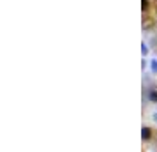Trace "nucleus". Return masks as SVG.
Listing matches in <instances>:
<instances>
[{
	"mask_svg": "<svg viewBox=\"0 0 157 152\" xmlns=\"http://www.w3.org/2000/svg\"><path fill=\"white\" fill-rule=\"evenodd\" d=\"M141 152H157V131L154 127H143V150Z\"/></svg>",
	"mask_w": 157,
	"mask_h": 152,
	"instance_id": "obj_1",
	"label": "nucleus"
},
{
	"mask_svg": "<svg viewBox=\"0 0 157 152\" xmlns=\"http://www.w3.org/2000/svg\"><path fill=\"white\" fill-rule=\"evenodd\" d=\"M141 11H143V14H148V11H150L148 0H141Z\"/></svg>",
	"mask_w": 157,
	"mask_h": 152,
	"instance_id": "obj_2",
	"label": "nucleus"
},
{
	"mask_svg": "<svg viewBox=\"0 0 157 152\" xmlns=\"http://www.w3.org/2000/svg\"><path fill=\"white\" fill-rule=\"evenodd\" d=\"M141 53H143V55H147V53H148V46H147V43L141 44Z\"/></svg>",
	"mask_w": 157,
	"mask_h": 152,
	"instance_id": "obj_3",
	"label": "nucleus"
},
{
	"mask_svg": "<svg viewBox=\"0 0 157 152\" xmlns=\"http://www.w3.org/2000/svg\"><path fill=\"white\" fill-rule=\"evenodd\" d=\"M150 64H152V71H154V72H157V60H155V58H154V60H152Z\"/></svg>",
	"mask_w": 157,
	"mask_h": 152,
	"instance_id": "obj_4",
	"label": "nucleus"
}]
</instances>
